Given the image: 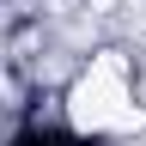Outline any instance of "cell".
<instances>
[{
  "mask_svg": "<svg viewBox=\"0 0 146 146\" xmlns=\"http://www.w3.org/2000/svg\"><path fill=\"white\" fill-rule=\"evenodd\" d=\"M67 122L79 134H110V128H140L146 122V110L128 91V55H116V49L91 55V67L67 91Z\"/></svg>",
  "mask_w": 146,
  "mask_h": 146,
  "instance_id": "6da1fadb",
  "label": "cell"
}]
</instances>
